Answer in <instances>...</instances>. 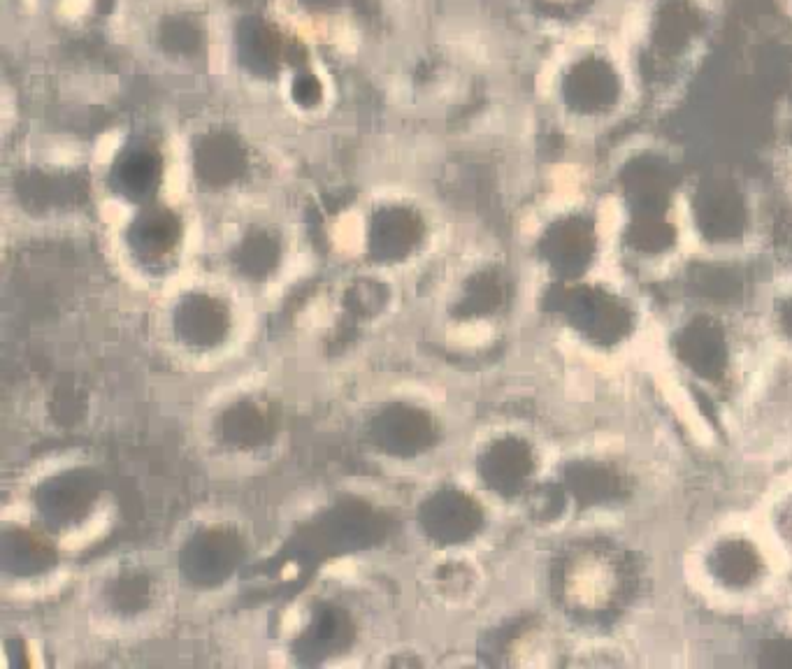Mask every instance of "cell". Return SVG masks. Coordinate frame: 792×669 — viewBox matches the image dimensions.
Masks as SVG:
<instances>
[{
	"instance_id": "1",
	"label": "cell",
	"mask_w": 792,
	"mask_h": 669,
	"mask_svg": "<svg viewBox=\"0 0 792 669\" xmlns=\"http://www.w3.org/2000/svg\"><path fill=\"white\" fill-rule=\"evenodd\" d=\"M198 170L207 182H228L242 170L240 145L228 135H210L198 149Z\"/></svg>"
},
{
	"instance_id": "2",
	"label": "cell",
	"mask_w": 792,
	"mask_h": 669,
	"mask_svg": "<svg viewBox=\"0 0 792 669\" xmlns=\"http://www.w3.org/2000/svg\"><path fill=\"white\" fill-rule=\"evenodd\" d=\"M240 54L251 70L270 75L277 66L275 35L258 21H247L240 31Z\"/></svg>"
},
{
	"instance_id": "3",
	"label": "cell",
	"mask_w": 792,
	"mask_h": 669,
	"mask_svg": "<svg viewBox=\"0 0 792 669\" xmlns=\"http://www.w3.org/2000/svg\"><path fill=\"white\" fill-rule=\"evenodd\" d=\"M419 233V226L412 221L407 212H386L381 214V219L374 226V235H377V244H384L386 249H398L400 244H412V240Z\"/></svg>"
},
{
	"instance_id": "4",
	"label": "cell",
	"mask_w": 792,
	"mask_h": 669,
	"mask_svg": "<svg viewBox=\"0 0 792 669\" xmlns=\"http://www.w3.org/2000/svg\"><path fill=\"white\" fill-rule=\"evenodd\" d=\"M156 177V161L154 156L147 151H135L126 158V163L121 165V182L128 186V191L138 193L151 189Z\"/></svg>"
},
{
	"instance_id": "5",
	"label": "cell",
	"mask_w": 792,
	"mask_h": 669,
	"mask_svg": "<svg viewBox=\"0 0 792 669\" xmlns=\"http://www.w3.org/2000/svg\"><path fill=\"white\" fill-rule=\"evenodd\" d=\"M200 42L198 28L186 19H170L163 24V47L170 52L186 54L193 52Z\"/></svg>"
},
{
	"instance_id": "6",
	"label": "cell",
	"mask_w": 792,
	"mask_h": 669,
	"mask_svg": "<svg viewBox=\"0 0 792 669\" xmlns=\"http://www.w3.org/2000/svg\"><path fill=\"white\" fill-rule=\"evenodd\" d=\"M140 223H142V226H140L142 242H147L151 249H154V247H161V249L168 247L170 240H172L170 230H175V223L170 221L168 214H165V212L149 214V217L144 219V221H140Z\"/></svg>"
},
{
	"instance_id": "7",
	"label": "cell",
	"mask_w": 792,
	"mask_h": 669,
	"mask_svg": "<svg viewBox=\"0 0 792 669\" xmlns=\"http://www.w3.org/2000/svg\"><path fill=\"white\" fill-rule=\"evenodd\" d=\"M319 82H316L314 77H300L298 82H295V98L300 100V103H314V100H319Z\"/></svg>"
}]
</instances>
